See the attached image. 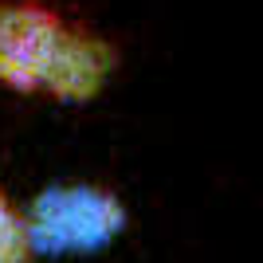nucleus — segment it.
Returning a JSON list of instances; mask_svg holds the SVG:
<instances>
[{
	"label": "nucleus",
	"mask_w": 263,
	"mask_h": 263,
	"mask_svg": "<svg viewBox=\"0 0 263 263\" xmlns=\"http://www.w3.org/2000/svg\"><path fill=\"white\" fill-rule=\"evenodd\" d=\"M114 51L99 35L79 32L44 4L0 0V83L47 90L55 99H90L106 83Z\"/></svg>",
	"instance_id": "nucleus-1"
},
{
	"label": "nucleus",
	"mask_w": 263,
	"mask_h": 263,
	"mask_svg": "<svg viewBox=\"0 0 263 263\" xmlns=\"http://www.w3.org/2000/svg\"><path fill=\"white\" fill-rule=\"evenodd\" d=\"M28 240L40 255L99 252L126 224V212L106 189L95 185H51L32 200Z\"/></svg>",
	"instance_id": "nucleus-2"
},
{
	"label": "nucleus",
	"mask_w": 263,
	"mask_h": 263,
	"mask_svg": "<svg viewBox=\"0 0 263 263\" xmlns=\"http://www.w3.org/2000/svg\"><path fill=\"white\" fill-rule=\"evenodd\" d=\"M32 259V240H28V220L8 204L0 193V263H28Z\"/></svg>",
	"instance_id": "nucleus-3"
}]
</instances>
